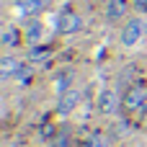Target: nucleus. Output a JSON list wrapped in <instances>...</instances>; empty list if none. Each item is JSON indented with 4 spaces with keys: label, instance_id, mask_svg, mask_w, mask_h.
Segmentation results:
<instances>
[{
    "label": "nucleus",
    "instance_id": "obj_12",
    "mask_svg": "<svg viewBox=\"0 0 147 147\" xmlns=\"http://www.w3.org/2000/svg\"><path fill=\"white\" fill-rule=\"evenodd\" d=\"M134 8L137 13H147V0H134Z\"/></svg>",
    "mask_w": 147,
    "mask_h": 147
},
{
    "label": "nucleus",
    "instance_id": "obj_8",
    "mask_svg": "<svg viewBox=\"0 0 147 147\" xmlns=\"http://www.w3.org/2000/svg\"><path fill=\"white\" fill-rule=\"evenodd\" d=\"M127 8H129L127 0H109V5H106V18H109V21H121L124 13H127Z\"/></svg>",
    "mask_w": 147,
    "mask_h": 147
},
{
    "label": "nucleus",
    "instance_id": "obj_1",
    "mask_svg": "<svg viewBox=\"0 0 147 147\" xmlns=\"http://www.w3.org/2000/svg\"><path fill=\"white\" fill-rule=\"evenodd\" d=\"M147 31V23L142 18H129L127 23H124V28H121V47H137L140 44V39L145 36Z\"/></svg>",
    "mask_w": 147,
    "mask_h": 147
},
{
    "label": "nucleus",
    "instance_id": "obj_13",
    "mask_svg": "<svg viewBox=\"0 0 147 147\" xmlns=\"http://www.w3.org/2000/svg\"><path fill=\"white\" fill-rule=\"evenodd\" d=\"M145 111H147V109H145ZM145 124H147V121H145Z\"/></svg>",
    "mask_w": 147,
    "mask_h": 147
},
{
    "label": "nucleus",
    "instance_id": "obj_7",
    "mask_svg": "<svg viewBox=\"0 0 147 147\" xmlns=\"http://www.w3.org/2000/svg\"><path fill=\"white\" fill-rule=\"evenodd\" d=\"M116 106H119V96H116L111 88H103L101 96H98V111H101V114H114Z\"/></svg>",
    "mask_w": 147,
    "mask_h": 147
},
{
    "label": "nucleus",
    "instance_id": "obj_3",
    "mask_svg": "<svg viewBox=\"0 0 147 147\" xmlns=\"http://www.w3.org/2000/svg\"><path fill=\"white\" fill-rule=\"evenodd\" d=\"M145 103H147V85L145 83H137V85H132L124 93V109L127 111H140V109H145Z\"/></svg>",
    "mask_w": 147,
    "mask_h": 147
},
{
    "label": "nucleus",
    "instance_id": "obj_10",
    "mask_svg": "<svg viewBox=\"0 0 147 147\" xmlns=\"http://www.w3.org/2000/svg\"><path fill=\"white\" fill-rule=\"evenodd\" d=\"M3 44H5V47H18V44H21V34H18L13 26H5V31H3Z\"/></svg>",
    "mask_w": 147,
    "mask_h": 147
},
{
    "label": "nucleus",
    "instance_id": "obj_6",
    "mask_svg": "<svg viewBox=\"0 0 147 147\" xmlns=\"http://www.w3.org/2000/svg\"><path fill=\"white\" fill-rule=\"evenodd\" d=\"M21 70H23L21 59H16V57H10V54H5V57L0 59V78H3V80H8V78H18Z\"/></svg>",
    "mask_w": 147,
    "mask_h": 147
},
{
    "label": "nucleus",
    "instance_id": "obj_9",
    "mask_svg": "<svg viewBox=\"0 0 147 147\" xmlns=\"http://www.w3.org/2000/svg\"><path fill=\"white\" fill-rule=\"evenodd\" d=\"M41 36H44V23L34 18V21L26 26V39H28L31 44H39V41H41Z\"/></svg>",
    "mask_w": 147,
    "mask_h": 147
},
{
    "label": "nucleus",
    "instance_id": "obj_5",
    "mask_svg": "<svg viewBox=\"0 0 147 147\" xmlns=\"http://www.w3.org/2000/svg\"><path fill=\"white\" fill-rule=\"evenodd\" d=\"M78 103H80V90L70 88V90H65V93L59 96L57 114H59V116H67V114H72V111H75V106H78Z\"/></svg>",
    "mask_w": 147,
    "mask_h": 147
},
{
    "label": "nucleus",
    "instance_id": "obj_2",
    "mask_svg": "<svg viewBox=\"0 0 147 147\" xmlns=\"http://www.w3.org/2000/svg\"><path fill=\"white\" fill-rule=\"evenodd\" d=\"M83 28V16L80 13H75V10H62L59 16H57V31L59 34H65V36H70V34H78Z\"/></svg>",
    "mask_w": 147,
    "mask_h": 147
},
{
    "label": "nucleus",
    "instance_id": "obj_4",
    "mask_svg": "<svg viewBox=\"0 0 147 147\" xmlns=\"http://www.w3.org/2000/svg\"><path fill=\"white\" fill-rule=\"evenodd\" d=\"M44 5H47V0H18L16 8H13V13L18 18H34L36 13L44 10Z\"/></svg>",
    "mask_w": 147,
    "mask_h": 147
},
{
    "label": "nucleus",
    "instance_id": "obj_11",
    "mask_svg": "<svg viewBox=\"0 0 147 147\" xmlns=\"http://www.w3.org/2000/svg\"><path fill=\"white\" fill-rule=\"evenodd\" d=\"M88 147H109V140L103 137V134H96L93 140H90V145Z\"/></svg>",
    "mask_w": 147,
    "mask_h": 147
}]
</instances>
